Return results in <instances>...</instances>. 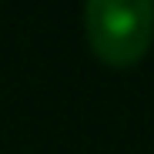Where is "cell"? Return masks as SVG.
<instances>
[{
    "instance_id": "cell-1",
    "label": "cell",
    "mask_w": 154,
    "mask_h": 154,
    "mask_svg": "<svg viewBox=\"0 0 154 154\" xmlns=\"http://www.w3.org/2000/svg\"><path fill=\"white\" fill-rule=\"evenodd\" d=\"M91 50L111 67L137 64L154 37V0H84Z\"/></svg>"
}]
</instances>
